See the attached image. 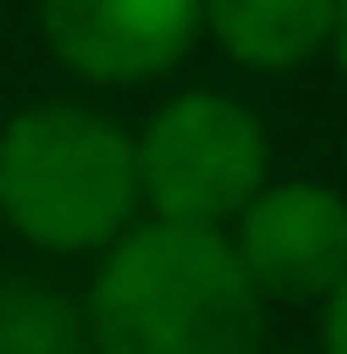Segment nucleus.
Masks as SVG:
<instances>
[{
    "label": "nucleus",
    "mask_w": 347,
    "mask_h": 354,
    "mask_svg": "<svg viewBox=\"0 0 347 354\" xmlns=\"http://www.w3.org/2000/svg\"><path fill=\"white\" fill-rule=\"evenodd\" d=\"M259 354H306V348H259Z\"/></svg>",
    "instance_id": "obj_10"
},
{
    "label": "nucleus",
    "mask_w": 347,
    "mask_h": 354,
    "mask_svg": "<svg viewBox=\"0 0 347 354\" xmlns=\"http://www.w3.org/2000/svg\"><path fill=\"white\" fill-rule=\"evenodd\" d=\"M327 62H334V75L347 82V0L334 7V35H327Z\"/></svg>",
    "instance_id": "obj_9"
},
{
    "label": "nucleus",
    "mask_w": 347,
    "mask_h": 354,
    "mask_svg": "<svg viewBox=\"0 0 347 354\" xmlns=\"http://www.w3.org/2000/svg\"><path fill=\"white\" fill-rule=\"evenodd\" d=\"M341 0H205V41L245 75H293L327 55Z\"/></svg>",
    "instance_id": "obj_6"
},
{
    "label": "nucleus",
    "mask_w": 347,
    "mask_h": 354,
    "mask_svg": "<svg viewBox=\"0 0 347 354\" xmlns=\"http://www.w3.org/2000/svg\"><path fill=\"white\" fill-rule=\"evenodd\" d=\"M130 136H136L143 218L225 232L272 184V130L245 95L177 88Z\"/></svg>",
    "instance_id": "obj_3"
},
{
    "label": "nucleus",
    "mask_w": 347,
    "mask_h": 354,
    "mask_svg": "<svg viewBox=\"0 0 347 354\" xmlns=\"http://www.w3.org/2000/svg\"><path fill=\"white\" fill-rule=\"evenodd\" d=\"M35 28L82 88H150L205 41V0H35Z\"/></svg>",
    "instance_id": "obj_4"
},
{
    "label": "nucleus",
    "mask_w": 347,
    "mask_h": 354,
    "mask_svg": "<svg viewBox=\"0 0 347 354\" xmlns=\"http://www.w3.org/2000/svg\"><path fill=\"white\" fill-rule=\"evenodd\" d=\"M0 354H88L82 300L55 293L41 279L0 286Z\"/></svg>",
    "instance_id": "obj_7"
},
{
    "label": "nucleus",
    "mask_w": 347,
    "mask_h": 354,
    "mask_svg": "<svg viewBox=\"0 0 347 354\" xmlns=\"http://www.w3.org/2000/svg\"><path fill=\"white\" fill-rule=\"evenodd\" d=\"M88 354H259L265 300L225 232L136 218L95 252L82 293Z\"/></svg>",
    "instance_id": "obj_1"
},
{
    "label": "nucleus",
    "mask_w": 347,
    "mask_h": 354,
    "mask_svg": "<svg viewBox=\"0 0 347 354\" xmlns=\"http://www.w3.org/2000/svg\"><path fill=\"white\" fill-rule=\"evenodd\" d=\"M313 354H347V279L320 300V348Z\"/></svg>",
    "instance_id": "obj_8"
},
{
    "label": "nucleus",
    "mask_w": 347,
    "mask_h": 354,
    "mask_svg": "<svg viewBox=\"0 0 347 354\" xmlns=\"http://www.w3.org/2000/svg\"><path fill=\"white\" fill-rule=\"evenodd\" d=\"M225 239L265 307H320L347 279V191L320 177H272Z\"/></svg>",
    "instance_id": "obj_5"
},
{
    "label": "nucleus",
    "mask_w": 347,
    "mask_h": 354,
    "mask_svg": "<svg viewBox=\"0 0 347 354\" xmlns=\"http://www.w3.org/2000/svg\"><path fill=\"white\" fill-rule=\"evenodd\" d=\"M143 218L136 136L75 95L28 102L0 123V225L48 259H95Z\"/></svg>",
    "instance_id": "obj_2"
}]
</instances>
